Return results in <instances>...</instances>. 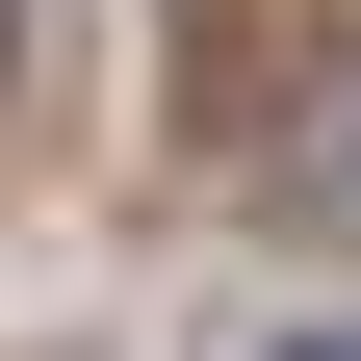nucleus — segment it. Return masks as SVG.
<instances>
[{
  "label": "nucleus",
  "instance_id": "obj_2",
  "mask_svg": "<svg viewBox=\"0 0 361 361\" xmlns=\"http://www.w3.org/2000/svg\"><path fill=\"white\" fill-rule=\"evenodd\" d=\"M336 361H361V336H336Z\"/></svg>",
  "mask_w": 361,
  "mask_h": 361
},
{
  "label": "nucleus",
  "instance_id": "obj_1",
  "mask_svg": "<svg viewBox=\"0 0 361 361\" xmlns=\"http://www.w3.org/2000/svg\"><path fill=\"white\" fill-rule=\"evenodd\" d=\"M310 104H361V0H180V129L284 155Z\"/></svg>",
  "mask_w": 361,
  "mask_h": 361
}]
</instances>
